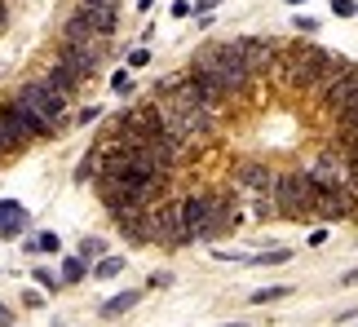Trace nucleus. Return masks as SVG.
Instances as JSON below:
<instances>
[{
    "instance_id": "1",
    "label": "nucleus",
    "mask_w": 358,
    "mask_h": 327,
    "mask_svg": "<svg viewBox=\"0 0 358 327\" xmlns=\"http://www.w3.org/2000/svg\"><path fill=\"white\" fill-rule=\"evenodd\" d=\"M274 66L283 71V85L292 93H319V89H327L341 71H345L350 58H336V53L314 49V45H279Z\"/></svg>"
},
{
    "instance_id": "2",
    "label": "nucleus",
    "mask_w": 358,
    "mask_h": 327,
    "mask_svg": "<svg viewBox=\"0 0 358 327\" xmlns=\"http://www.w3.org/2000/svg\"><path fill=\"white\" fill-rule=\"evenodd\" d=\"M177 212H182V235L186 243L195 239H222L226 230L239 226V203L235 195H213V190H203V195H186L177 199Z\"/></svg>"
},
{
    "instance_id": "3",
    "label": "nucleus",
    "mask_w": 358,
    "mask_h": 327,
    "mask_svg": "<svg viewBox=\"0 0 358 327\" xmlns=\"http://www.w3.org/2000/svg\"><path fill=\"white\" fill-rule=\"evenodd\" d=\"M190 71L199 80H208V85L222 93V98H248L257 85V75L248 71V62L239 58V49L230 45H203L195 58H190Z\"/></svg>"
},
{
    "instance_id": "4",
    "label": "nucleus",
    "mask_w": 358,
    "mask_h": 327,
    "mask_svg": "<svg viewBox=\"0 0 358 327\" xmlns=\"http://www.w3.org/2000/svg\"><path fill=\"white\" fill-rule=\"evenodd\" d=\"M274 208H279V217H287V221H310L314 208H319V186H314L306 173H279Z\"/></svg>"
},
{
    "instance_id": "5",
    "label": "nucleus",
    "mask_w": 358,
    "mask_h": 327,
    "mask_svg": "<svg viewBox=\"0 0 358 327\" xmlns=\"http://www.w3.org/2000/svg\"><path fill=\"white\" fill-rule=\"evenodd\" d=\"M13 102H22L27 111L40 119V129H45V133H58L62 119H66V98H62V93H53L45 80H36V85H22Z\"/></svg>"
},
{
    "instance_id": "6",
    "label": "nucleus",
    "mask_w": 358,
    "mask_h": 327,
    "mask_svg": "<svg viewBox=\"0 0 358 327\" xmlns=\"http://www.w3.org/2000/svg\"><path fill=\"white\" fill-rule=\"evenodd\" d=\"M319 102L327 106V115H336V119H345V115L358 111V62H350L332 85L319 89Z\"/></svg>"
},
{
    "instance_id": "7",
    "label": "nucleus",
    "mask_w": 358,
    "mask_h": 327,
    "mask_svg": "<svg viewBox=\"0 0 358 327\" xmlns=\"http://www.w3.org/2000/svg\"><path fill=\"white\" fill-rule=\"evenodd\" d=\"M146 235H150V243H169V248H182L186 235H182V212H177V203H169V199L150 203Z\"/></svg>"
},
{
    "instance_id": "8",
    "label": "nucleus",
    "mask_w": 358,
    "mask_h": 327,
    "mask_svg": "<svg viewBox=\"0 0 358 327\" xmlns=\"http://www.w3.org/2000/svg\"><path fill=\"white\" fill-rule=\"evenodd\" d=\"M301 173H306L319 190H345V186H350V159H345V155H336V151L314 155Z\"/></svg>"
},
{
    "instance_id": "9",
    "label": "nucleus",
    "mask_w": 358,
    "mask_h": 327,
    "mask_svg": "<svg viewBox=\"0 0 358 327\" xmlns=\"http://www.w3.org/2000/svg\"><path fill=\"white\" fill-rule=\"evenodd\" d=\"M230 177H235V186L248 190V195H274V186H279V168H270L261 159H239Z\"/></svg>"
},
{
    "instance_id": "10",
    "label": "nucleus",
    "mask_w": 358,
    "mask_h": 327,
    "mask_svg": "<svg viewBox=\"0 0 358 327\" xmlns=\"http://www.w3.org/2000/svg\"><path fill=\"white\" fill-rule=\"evenodd\" d=\"M230 45L239 49V58L248 62L252 75H266L274 66V58H279V40H266V36H235Z\"/></svg>"
},
{
    "instance_id": "11",
    "label": "nucleus",
    "mask_w": 358,
    "mask_h": 327,
    "mask_svg": "<svg viewBox=\"0 0 358 327\" xmlns=\"http://www.w3.org/2000/svg\"><path fill=\"white\" fill-rule=\"evenodd\" d=\"M58 62L66 66V71H76L80 80H89L93 71H98V62H102V45H62Z\"/></svg>"
},
{
    "instance_id": "12",
    "label": "nucleus",
    "mask_w": 358,
    "mask_h": 327,
    "mask_svg": "<svg viewBox=\"0 0 358 327\" xmlns=\"http://www.w3.org/2000/svg\"><path fill=\"white\" fill-rule=\"evenodd\" d=\"M358 212V203L350 190H319V208H314V217H323V221H345V217Z\"/></svg>"
},
{
    "instance_id": "13",
    "label": "nucleus",
    "mask_w": 358,
    "mask_h": 327,
    "mask_svg": "<svg viewBox=\"0 0 358 327\" xmlns=\"http://www.w3.org/2000/svg\"><path fill=\"white\" fill-rule=\"evenodd\" d=\"M62 45H102V36L93 31V22L76 9L71 18H66V27H62Z\"/></svg>"
},
{
    "instance_id": "14",
    "label": "nucleus",
    "mask_w": 358,
    "mask_h": 327,
    "mask_svg": "<svg viewBox=\"0 0 358 327\" xmlns=\"http://www.w3.org/2000/svg\"><path fill=\"white\" fill-rule=\"evenodd\" d=\"M80 13L93 22V31H98L102 40L115 36V27H120V5H80Z\"/></svg>"
},
{
    "instance_id": "15",
    "label": "nucleus",
    "mask_w": 358,
    "mask_h": 327,
    "mask_svg": "<svg viewBox=\"0 0 358 327\" xmlns=\"http://www.w3.org/2000/svg\"><path fill=\"white\" fill-rule=\"evenodd\" d=\"M45 85H49L53 93H62V98H66V93H76L80 85H85V80H80L76 71H66V66L53 58V62H49V71H45Z\"/></svg>"
},
{
    "instance_id": "16",
    "label": "nucleus",
    "mask_w": 358,
    "mask_h": 327,
    "mask_svg": "<svg viewBox=\"0 0 358 327\" xmlns=\"http://www.w3.org/2000/svg\"><path fill=\"white\" fill-rule=\"evenodd\" d=\"M27 226V212L18 199H0V235H22Z\"/></svg>"
},
{
    "instance_id": "17",
    "label": "nucleus",
    "mask_w": 358,
    "mask_h": 327,
    "mask_svg": "<svg viewBox=\"0 0 358 327\" xmlns=\"http://www.w3.org/2000/svg\"><path fill=\"white\" fill-rule=\"evenodd\" d=\"M142 301V292H115L111 301H102V314L106 319H115V314H129V310Z\"/></svg>"
},
{
    "instance_id": "18",
    "label": "nucleus",
    "mask_w": 358,
    "mask_h": 327,
    "mask_svg": "<svg viewBox=\"0 0 358 327\" xmlns=\"http://www.w3.org/2000/svg\"><path fill=\"white\" fill-rule=\"evenodd\" d=\"M85 275H89V261H85V256H66V261H62V283H80Z\"/></svg>"
},
{
    "instance_id": "19",
    "label": "nucleus",
    "mask_w": 358,
    "mask_h": 327,
    "mask_svg": "<svg viewBox=\"0 0 358 327\" xmlns=\"http://www.w3.org/2000/svg\"><path fill=\"white\" fill-rule=\"evenodd\" d=\"M124 270V256H102L98 266H93V279H115Z\"/></svg>"
},
{
    "instance_id": "20",
    "label": "nucleus",
    "mask_w": 358,
    "mask_h": 327,
    "mask_svg": "<svg viewBox=\"0 0 358 327\" xmlns=\"http://www.w3.org/2000/svg\"><path fill=\"white\" fill-rule=\"evenodd\" d=\"M292 296V288H261L252 292V305H270V301H287Z\"/></svg>"
},
{
    "instance_id": "21",
    "label": "nucleus",
    "mask_w": 358,
    "mask_h": 327,
    "mask_svg": "<svg viewBox=\"0 0 358 327\" xmlns=\"http://www.w3.org/2000/svg\"><path fill=\"white\" fill-rule=\"evenodd\" d=\"M287 256H292L287 248H274V252H257V256H252V266H283Z\"/></svg>"
},
{
    "instance_id": "22",
    "label": "nucleus",
    "mask_w": 358,
    "mask_h": 327,
    "mask_svg": "<svg viewBox=\"0 0 358 327\" xmlns=\"http://www.w3.org/2000/svg\"><path fill=\"white\" fill-rule=\"evenodd\" d=\"M80 256H85V261H102V256H106V252H102V239L89 235L85 243H80Z\"/></svg>"
},
{
    "instance_id": "23",
    "label": "nucleus",
    "mask_w": 358,
    "mask_h": 327,
    "mask_svg": "<svg viewBox=\"0 0 358 327\" xmlns=\"http://www.w3.org/2000/svg\"><path fill=\"white\" fill-rule=\"evenodd\" d=\"M31 275H36V283H40V288H45V292H58V275H53V270H31Z\"/></svg>"
},
{
    "instance_id": "24",
    "label": "nucleus",
    "mask_w": 358,
    "mask_h": 327,
    "mask_svg": "<svg viewBox=\"0 0 358 327\" xmlns=\"http://www.w3.org/2000/svg\"><path fill=\"white\" fill-rule=\"evenodd\" d=\"M36 248H40V252H58V248H62V239L53 235V230H45V235H36Z\"/></svg>"
},
{
    "instance_id": "25",
    "label": "nucleus",
    "mask_w": 358,
    "mask_h": 327,
    "mask_svg": "<svg viewBox=\"0 0 358 327\" xmlns=\"http://www.w3.org/2000/svg\"><path fill=\"white\" fill-rule=\"evenodd\" d=\"M111 89H115V93H133V75H129V66L111 75Z\"/></svg>"
},
{
    "instance_id": "26",
    "label": "nucleus",
    "mask_w": 358,
    "mask_h": 327,
    "mask_svg": "<svg viewBox=\"0 0 358 327\" xmlns=\"http://www.w3.org/2000/svg\"><path fill=\"white\" fill-rule=\"evenodd\" d=\"M292 27H296V31H319V18H310V13H296V18H292Z\"/></svg>"
},
{
    "instance_id": "27",
    "label": "nucleus",
    "mask_w": 358,
    "mask_h": 327,
    "mask_svg": "<svg viewBox=\"0 0 358 327\" xmlns=\"http://www.w3.org/2000/svg\"><path fill=\"white\" fill-rule=\"evenodd\" d=\"M332 13H336V18H354L358 5H354V0H332Z\"/></svg>"
},
{
    "instance_id": "28",
    "label": "nucleus",
    "mask_w": 358,
    "mask_h": 327,
    "mask_svg": "<svg viewBox=\"0 0 358 327\" xmlns=\"http://www.w3.org/2000/svg\"><path fill=\"white\" fill-rule=\"evenodd\" d=\"M150 62V49H133L129 53V66H133V71H137V66H146Z\"/></svg>"
},
{
    "instance_id": "29",
    "label": "nucleus",
    "mask_w": 358,
    "mask_h": 327,
    "mask_svg": "<svg viewBox=\"0 0 358 327\" xmlns=\"http://www.w3.org/2000/svg\"><path fill=\"white\" fill-rule=\"evenodd\" d=\"M173 18H190V13H195V9H190V0H173Z\"/></svg>"
},
{
    "instance_id": "30",
    "label": "nucleus",
    "mask_w": 358,
    "mask_h": 327,
    "mask_svg": "<svg viewBox=\"0 0 358 327\" xmlns=\"http://www.w3.org/2000/svg\"><path fill=\"white\" fill-rule=\"evenodd\" d=\"M102 111H98V106H85V111H80V124H93V119H98Z\"/></svg>"
},
{
    "instance_id": "31",
    "label": "nucleus",
    "mask_w": 358,
    "mask_h": 327,
    "mask_svg": "<svg viewBox=\"0 0 358 327\" xmlns=\"http://www.w3.org/2000/svg\"><path fill=\"white\" fill-rule=\"evenodd\" d=\"M323 243H327V230L319 226V230H314V235H310V248H323Z\"/></svg>"
},
{
    "instance_id": "32",
    "label": "nucleus",
    "mask_w": 358,
    "mask_h": 327,
    "mask_svg": "<svg viewBox=\"0 0 358 327\" xmlns=\"http://www.w3.org/2000/svg\"><path fill=\"white\" fill-rule=\"evenodd\" d=\"M22 305H27V310H36V305H45V301H40V292H22Z\"/></svg>"
},
{
    "instance_id": "33",
    "label": "nucleus",
    "mask_w": 358,
    "mask_h": 327,
    "mask_svg": "<svg viewBox=\"0 0 358 327\" xmlns=\"http://www.w3.org/2000/svg\"><path fill=\"white\" fill-rule=\"evenodd\" d=\"M190 9H195V13H208V9H217V0H195Z\"/></svg>"
},
{
    "instance_id": "34",
    "label": "nucleus",
    "mask_w": 358,
    "mask_h": 327,
    "mask_svg": "<svg viewBox=\"0 0 358 327\" xmlns=\"http://www.w3.org/2000/svg\"><path fill=\"white\" fill-rule=\"evenodd\" d=\"M358 283V270H350V275H341V288H354Z\"/></svg>"
},
{
    "instance_id": "35",
    "label": "nucleus",
    "mask_w": 358,
    "mask_h": 327,
    "mask_svg": "<svg viewBox=\"0 0 358 327\" xmlns=\"http://www.w3.org/2000/svg\"><path fill=\"white\" fill-rule=\"evenodd\" d=\"M80 5H120V0H80Z\"/></svg>"
},
{
    "instance_id": "36",
    "label": "nucleus",
    "mask_w": 358,
    "mask_h": 327,
    "mask_svg": "<svg viewBox=\"0 0 358 327\" xmlns=\"http://www.w3.org/2000/svg\"><path fill=\"white\" fill-rule=\"evenodd\" d=\"M0 327H9V310L5 305H0Z\"/></svg>"
},
{
    "instance_id": "37",
    "label": "nucleus",
    "mask_w": 358,
    "mask_h": 327,
    "mask_svg": "<svg viewBox=\"0 0 358 327\" xmlns=\"http://www.w3.org/2000/svg\"><path fill=\"white\" fill-rule=\"evenodd\" d=\"M5 18H9V9H5V0H0V27H5Z\"/></svg>"
},
{
    "instance_id": "38",
    "label": "nucleus",
    "mask_w": 358,
    "mask_h": 327,
    "mask_svg": "<svg viewBox=\"0 0 358 327\" xmlns=\"http://www.w3.org/2000/svg\"><path fill=\"white\" fill-rule=\"evenodd\" d=\"M150 5H155V0H137V9H142V13H146V9H150Z\"/></svg>"
},
{
    "instance_id": "39",
    "label": "nucleus",
    "mask_w": 358,
    "mask_h": 327,
    "mask_svg": "<svg viewBox=\"0 0 358 327\" xmlns=\"http://www.w3.org/2000/svg\"><path fill=\"white\" fill-rule=\"evenodd\" d=\"M226 327H248V323H226Z\"/></svg>"
},
{
    "instance_id": "40",
    "label": "nucleus",
    "mask_w": 358,
    "mask_h": 327,
    "mask_svg": "<svg viewBox=\"0 0 358 327\" xmlns=\"http://www.w3.org/2000/svg\"><path fill=\"white\" fill-rule=\"evenodd\" d=\"M287 5H306V0H287Z\"/></svg>"
}]
</instances>
